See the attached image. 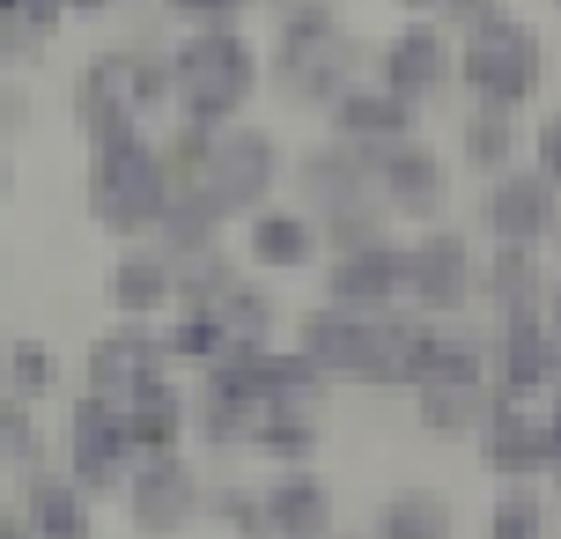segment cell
I'll return each instance as SVG.
<instances>
[{
    "label": "cell",
    "instance_id": "obj_1",
    "mask_svg": "<svg viewBox=\"0 0 561 539\" xmlns=\"http://www.w3.org/2000/svg\"><path fill=\"white\" fill-rule=\"evenodd\" d=\"M266 89V53L237 23H199L170 45V104L193 126H229Z\"/></svg>",
    "mask_w": 561,
    "mask_h": 539
},
{
    "label": "cell",
    "instance_id": "obj_2",
    "mask_svg": "<svg viewBox=\"0 0 561 539\" xmlns=\"http://www.w3.org/2000/svg\"><path fill=\"white\" fill-rule=\"evenodd\" d=\"M280 185H288V148H280L266 126H252V118H229V126H215L193 185H178V193H193L199 207L229 229V222H244V215H259Z\"/></svg>",
    "mask_w": 561,
    "mask_h": 539
},
{
    "label": "cell",
    "instance_id": "obj_3",
    "mask_svg": "<svg viewBox=\"0 0 561 539\" xmlns=\"http://www.w3.org/2000/svg\"><path fill=\"white\" fill-rule=\"evenodd\" d=\"M82 207L96 229L112 237H148L170 207V171L148 134H118V141L89 148V177H82Z\"/></svg>",
    "mask_w": 561,
    "mask_h": 539
},
{
    "label": "cell",
    "instance_id": "obj_4",
    "mask_svg": "<svg viewBox=\"0 0 561 539\" xmlns=\"http://www.w3.org/2000/svg\"><path fill=\"white\" fill-rule=\"evenodd\" d=\"M458 89L473 104H495V112H533L539 89H547V37L525 15L466 37L458 45Z\"/></svg>",
    "mask_w": 561,
    "mask_h": 539
},
{
    "label": "cell",
    "instance_id": "obj_5",
    "mask_svg": "<svg viewBox=\"0 0 561 539\" xmlns=\"http://www.w3.org/2000/svg\"><path fill=\"white\" fill-rule=\"evenodd\" d=\"M473 237L428 222L399 237V311L414 318H466L473 311Z\"/></svg>",
    "mask_w": 561,
    "mask_h": 539
},
{
    "label": "cell",
    "instance_id": "obj_6",
    "mask_svg": "<svg viewBox=\"0 0 561 539\" xmlns=\"http://www.w3.org/2000/svg\"><path fill=\"white\" fill-rule=\"evenodd\" d=\"M369 82L392 89L399 104H414V112L444 104L450 89H458V37H450L436 15L399 23L392 37H385V53H377V74H369Z\"/></svg>",
    "mask_w": 561,
    "mask_h": 539
},
{
    "label": "cell",
    "instance_id": "obj_7",
    "mask_svg": "<svg viewBox=\"0 0 561 539\" xmlns=\"http://www.w3.org/2000/svg\"><path fill=\"white\" fill-rule=\"evenodd\" d=\"M126 517H134L140 539H178L199 525V503H207V481H199L185 451H156V458H134L126 473Z\"/></svg>",
    "mask_w": 561,
    "mask_h": 539
},
{
    "label": "cell",
    "instance_id": "obj_8",
    "mask_svg": "<svg viewBox=\"0 0 561 539\" xmlns=\"http://www.w3.org/2000/svg\"><path fill=\"white\" fill-rule=\"evenodd\" d=\"M363 59H369V45L355 37V30H333L325 45H266V89L274 96H288V104H333L347 82H363Z\"/></svg>",
    "mask_w": 561,
    "mask_h": 539
},
{
    "label": "cell",
    "instance_id": "obj_9",
    "mask_svg": "<svg viewBox=\"0 0 561 539\" xmlns=\"http://www.w3.org/2000/svg\"><path fill=\"white\" fill-rule=\"evenodd\" d=\"M67 473L96 495V488H126L134 473V436H126V399L112 392H89L75 399V414H67Z\"/></svg>",
    "mask_w": 561,
    "mask_h": 539
},
{
    "label": "cell",
    "instance_id": "obj_10",
    "mask_svg": "<svg viewBox=\"0 0 561 539\" xmlns=\"http://www.w3.org/2000/svg\"><path fill=\"white\" fill-rule=\"evenodd\" d=\"M473 215H480V237H488V244H533V252H547L561 237V193L547 177H533L525 163L488 177Z\"/></svg>",
    "mask_w": 561,
    "mask_h": 539
},
{
    "label": "cell",
    "instance_id": "obj_11",
    "mask_svg": "<svg viewBox=\"0 0 561 539\" xmlns=\"http://www.w3.org/2000/svg\"><path fill=\"white\" fill-rule=\"evenodd\" d=\"M369 177H377V199L392 207V222L407 229H428L444 222L450 207V156H436V141H399L385 156H369Z\"/></svg>",
    "mask_w": 561,
    "mask_h": 539
},
{
    "label": "cell",
    "instance_id": "obj_12",
    "mask_svg": "<svg viewBox=\"0 0 561 539\" xmlns=\"http://www.w3.org/2000/svg\"><path fill=\"white\" fill-rule=\"evenodd\" d=\"M325 126H333V141L355 148V156H385V148H399V141H414V134H421V112H414V104H399L392 89H377L363 74V82H347L333 104H325Z\"/></svg>",
    "mask_w": 561,
    "mask_h": 539
},
{
    "label": "cell",
    "instance_id": "obj_13",
    "mask_svg": "<svg viewBox=\"0 0 561 539\" xmlns=\"http://www.w3.org/2000/svg\"><path fill=\"white\" fill-rule=\"evenodd\" d=\"M547 259L533 244H488L473 259V311H488V325H510V318L539 311V296H547Z\"/></svg>",
    "mask_w": 561,
    "mask_h": 539
},
{
    "label": "cell",
    "instance_id": "obj_14",
    "mask_svg": "<svg viewBox=\"0 0 561 539\" xmlns=\"http://www.w3.org/2000/svg\"><path fill=\"white\" fill-rule=\"evenodd\" d=\"M554 377H561V341L547 333V318L525 311V318H510V325H495V369H488V385H503L510 399L539 406V399L554 392Z\"/></svg>",
    "mask_w": 561,
    "mask_h": 539
},
{
    "label": "cell",
    "instance_id": "obj_15",
    "mask_svg": "<svg viewBox=\"0 0 561 539\" xmlns=\"http://www.w3.org/2000/svg\"><path fill=\"white\" fill-rule=\"evenodd\" d=\"M163 369H170V355H163V318H118V333H104V341L89 347L82 385H89V392L126 399L134 385L163 377Z\"/></svg>",
    "mask_w": 561,
    "mask_h": 539
},
{
    "label": "cell",
    "instance_id": "obj_16",
    "mask_svg": "<svg viewBox=\"0 0 561 539\" xmlns=\"http://www.w3.org/2000/svg\"><path fill=\"white\" fill-rule=\"evenodd\" d=\"M244 237H237V259L252 266V274H310L318 259H325V244H318V222H310L304 207H259V215H244Z\"/></svg>",
    "mask_w": 561,
    "mask_h": 539
},
{
    "label": "cell",
    "instance_id": "obj_17",
    "mask_svg": "<svg viewBox=\"0 0 561 539\" xmlns=\"http://www.w3.org/2000/svg\"><path fill=\"white\" fill-rule=\"evenodd\" d=\"M333 488L304 466H280L274 481H259V539H333Z\"/></svg>",
    "mask_w": 561,
    "mask_h": 539
},
{
    "label": "cell",
    "instance_id": "obj_18",
    "mask_svg": "<svg viewBox=\"0 0 561 539\" xmlns=\"http://www.w3.org/2000/svg\"><path fill=\"white\" fill-rule=\"evenodd\" d=\"M325 303L355 318L399 311V237L392 244H363V252H325Z\"/></svg>",
    "mask_w": 561,
    "mask_h": 539
},
{
    "label": "cell",
    "instance_id": "obj_19",
    "mask_svg": "<svg viewBox=\"0 0 561 539\" xmlns=\"http://www.w3.org/2000/svg\"><path fill=\"white\" fill-rule=\"evenodd\" d=\"M126 436H134V458H156V451H185L193 444V385L163 369L126 392Z\"/></svg>",
    "mask_w": 561,
    "mask_h": 539
},
{
    "label": "cell",
    "instance_id": "obj_20",
    "mask_svg": "<svg viewBox=\"0 0 561 539\" xmlns=\"http://www.w3.org/2000/svg\"><path fill=\"white\" fill-rule=\"evenodd\" d=\"M126 74H134V53H96L82 59V74H75V126L96 141H118V134H148L134 118V96H126Z\"/></svg>",
    "mask_w": 561,
    "mask_h": 539
},
{
    "label": "cell",
    "instance_id": "obj_21",
    "mask_svg": "<svg viewBox=\"0 0 561 539\" xmlns=\"http://www.w3.org/2000/svg\"><path fill=\"white\" fill-rule=\"evenodd\" d=\"M288 185H296V199H304V215L318 222V215H333V207H347V199L377 193V177H369V156H355V148H310V156H296L288 163Z\"/></svg>",
    "mask_w": 561,
    "mask_h": 539
},
{
    "label": "cell",
    "instance_id": "obj_22",
    "mask_svg": "<svg viewBox=\"0 0 561 539\" xmlns=\"http://www.w3.org/2000/svg\"><path fill=\"white\" fill-rule=\"evenodd\" d=\"M104 296H112L118 318H170V303H178V266H170L148 237H140L134 252L112 259V282H104Z\"/></svg>",
    "mask_w": 561,
    "mask_h": 539
},
{
    "label": "cell",
    "instance_id": "obj_23",
    "mask_svg": "<svg viewBox=\"0 0 561 539\" xmlns=\"http://www.w3.org/2000/svg\"><path fill=\"white\" fill-rule=\"evenodd\" d=\"M525 112H495V104H466L458 118V163L473 177H495V171H517L525 163Z\"/></svg>",
    "mask_w": 561,
    "mask_h": 539
},
{
    "label": "cell",
    "instance_id": "obj_24",
    "mask_svg": "<svg viewBox=\"0 0 561 539\" xmlns=\"http://www.w3.org/2000/svg\"><path fill=\"white\" fill-rule=\"evenodd\" d=\"M23 517H30V539H96L89 488L75 481V473H45V481H30Z\"/></svg>",
    "mask_w": 561,
    "mask_h": 539
},
{
    "label": "cell",
    "instance_id": "obj_25",
    "mask_svg": "<svg viewBox=\"0 0 561 539\" xmlns=\"http://www.w3.org/2000/svg\"><path fill=\"white\" fill-rule=\"evenodd\" d=\"M369 539H458V511L436 488H392L369 517Z\"/></svg>",
    "mask_w": 561,
    "mask_h": 539
},
{
    "label": "cell",
    "instance_id": "obj_26",
    "mask_svg": "<svg viewBox=\"0 0 561 539\" xmlns=\"http://www.w3.org/2000/svg\"><path fill=\"white\" fill-rule=\"evenodd\" d=\"M325 444V422H310V414H280V406H259L252 436H244V451L266 458V466H310Z\"/></svg>",
    "mask_w": 561,
    "mask_h": 539
},
{
    "label": "cell",
    "instance_id": "obj_27",
    "mask_svg": "<svg viewBox=\"0 0 561 539\" xmlns=\"http://www.w3.org/2000/svg\"><path fill=\"white\" fill-rule=\"evenodd\" d=\"M207 311L222 318L229 341H274V325H280V303H274V288L259 282V274H237Z\"/></svg>",
    "mask_w": 561,
    "mask_h": 539
},
{
    "label": "cell",
    "instance_id": "obj_28",
    "mask_svg": "<svg viewBox=\"0 0 561 539\" xmlns=\"http://www.w3.org/2000/svg\"><path fill=\"white\" fill-rule=\"evenodd\" d=\"M414 422L428 436H473L480 414H488V377L480 385H414Z\"/></svg>",
    "mask_w": 561,
    "mask_h": 539
},
{
    "label": "cell",
    "instance_id": "obj_29",
    "mask_svg": "<svg viewBox=\"0 0 561 539\" xmlns=\"http://www.w3.org/2000/svg\"><path fill=\"white\" fill-rule=\"evenodd\" d=\"M399 222H392V207L377 193L363 199H347V207H333V215H318V244L325 252H363V244H392Z\"/></svg>",
    "mask_w": 561,
    "mask_h": 539
},
{
    "label": "cell",
    "instance_id": "obj_30",
    "mask_svg": "<svg viewBox=\"0 0 561 539\" xmlns=\"http://www.w3.org/2000/svg\"><path fill=\"white\" fill-rule=\"evenodd\" d=\"M222 347H229V333H222V318H215V311H170L163 318V355H170L178 377H199Z\"/></svg>",
    "mask_w": 561,
    "mask_h": 539
},
{
    "label": "cell",
    "instance_id": "obj_31",
    "mask_svg": "<svg viewBox=\"0 0 561 539\" xmlns=\"http://www.w3.org/2000/svg\"><path fill=\"white\" fill-rule=\"evenodd\" d=\"M547 532L554 525H547V488L539 481H510V495L480 525V539H547Z\"/></svg>",
    "mask_w": 561,
    "mask_h": 539
},
{
    "label": "cell",
    "instance_id": "obj_32",
    "mask_svg": "<svg viewBox=\"0 0 561 539\" xmlns=\"http://www.w3.org/2000/svg\"><path fill=\"white\" fill-rule=\"evenodd\" d=\"M53 385H59V355L45 341H15L8 347V392L23 399V406L53 399Z\"/></svg>",
    "mask_w": 561,
    "mask_h": 539
},
{
    "label": "cell",
    "instance_id": "obj_33",
    "mask_svg": "<svg viewBox=\"0 0 561 539\" xmlns=\"http://www.w3.org/2000/svg\"><path fill=\"white\" fill-rule=\"evenodd\" d=\"M199 517H215V525H229L237 539H259V488H244V481L207 488V503H199Z\"/></svg>",
    "mask_w": 561,
    "mask_h": 539
},
{
    "label": "cell",
    "instance_id": "obj_34",
    "mask_svg": "<svg viewBox=\"0 0 561 539\" xmlns=\"http://www.w3.org/2000/svg\"><path fill=\"white\" fill-rule=\"evenodd\" d=\"M517 8L510 0H436V23L466 45V37H480V30H495V23H510Z\"/></svg>",
    "mask_w": 561,
    "mask_h": 539
},
{
    "label": "cell",
    "instance_id": "obj_35",
    "mask_svg": "<svg viewBox=\"0 0 561 539\" xmlns=\"http://www.w3.org/2000/svg\"><path fill=\"white\" fill-rule=\"evenodd\" d=\"M525 156H533V177H547L561 193V112H539V126L525 134Z\"/></svg>",
    "mask_w": 561,
    "mask_h": 539
},
{
    "label": "cell",
    "instance_id": "obj_36",
    "mask_svg": "<svg viewBox=\"0 0 561 539\" xmlns=\"http://www.w3.org/2000/svg\"><path fill=\"white\" fill-rule=\"evenodd\" d=\"M252 0H163V15H178L185 30H199V23H237Z\"/></svg>",
    "mask_w": 561,
    "mask_h": 539
},
{
    "label": "cell",
    "instance_id": "obj_37",
    "mask_svg": "<svg viewBox=\"0 0 561 539\" xmlns=\"http://www.w3.org/2000/svg\"><path fill=\"white\" fill-rule=\"evenodd\" d=\"M30 126V96L23 89H0V134H23Z\"/></svg>",
    "mask_w": 561,
    "mask_h": 539
},
{
    "label": "cell",
    "instance_id": "obj_38",
    "mask_svg": "<svg viewBox=\"0 0 561 539\" xmlns=\"http://www.w3.org/2000/svg\"><path fill=\"white\" fill-rule=\"evenodd\" d=\"M539 318H547V333L561 341V282H547V296H539Z\"/></svg>",
    "mask_w": 561,
    "mask_h": 539
},
{
    "label": "cell",
    "instance_id": "obj_39",
    "mask_svg": "<svg viewBox=\"0 0 561 539\" xmlns=\"http://www.w3.org/2000/svg\"><path fill=\"white\" fill-rule=\"evenodd\" d=\"M0 539H30V517L15 503H0Z\"/></svg>",
    "mask_w": 561,
    "mask_h": 539
},
{
    "label": "cell",
    "instance_id": "obj_40",
    "mask_svg": "<svg viewBox=\"0 0 561 539\" xmlns=\"http://www.w3.org/2000/svg\"><path fill=\"white\" fill-rule=\"evenodd\" d=\"M8 59H15V45H8V23H0V74H8Z\"/></svg>",
    "mask_w": 561,
    "mask_h": 539
},
{
    "label": "cell",
    "instance_id": "obj_41",
    "mask_svg": "<svg viewBox=\"0 0 561 539\" xmlns=\"http://www.w3.org/2000/svg\"><path fill=\"white\" fill-rule=\"evenodd\" d=\"M399 8H414V15H428V8H436V0H399Z\"/></svg>",
    "mask_w": 561,
    "mask_h": 539
},
{
    "label": "cell",
    "instance_id": "obj_42",
    "mask_svg": "<svg viewBox=\"0 0 561 539\" xmlns=\"http://www.w3.org/2000/svg\"><path fill=\"white\" fill-rule=\"evenodd\" d=\"M0 199H8V156H0Z\"/></svg>",
    "mask_w": 561,
    "mask_h": 539
},
{
    "label": "cell",
    "instance_id": "obj_43",
    "mask_svg": "<svg viewBox=\"0 0 561 539\" xmlns=\"http://www.w3.org/2000/svg\"><path fill=\"white\" fill-rule=\"evenodd\" d=\"M554 8H561V0H554Z\"/></svg>",
    "mask_w": 561,
    "mask_h": 539
},
{
    "label": "cell",
    "instance_id": "obj_44",
    "mask_svg": "<svg viewBox=\"0 0 561 539\" xmlns=\"http://www.w3.org/2000/svg\"><path fill=\"white\" fill-rule=\"evenodd\" d=\"M333 539H340V532H333Z\"/></svg>",
    "mask_w": 561,
    "mask_h": 539
}]
</instances>
